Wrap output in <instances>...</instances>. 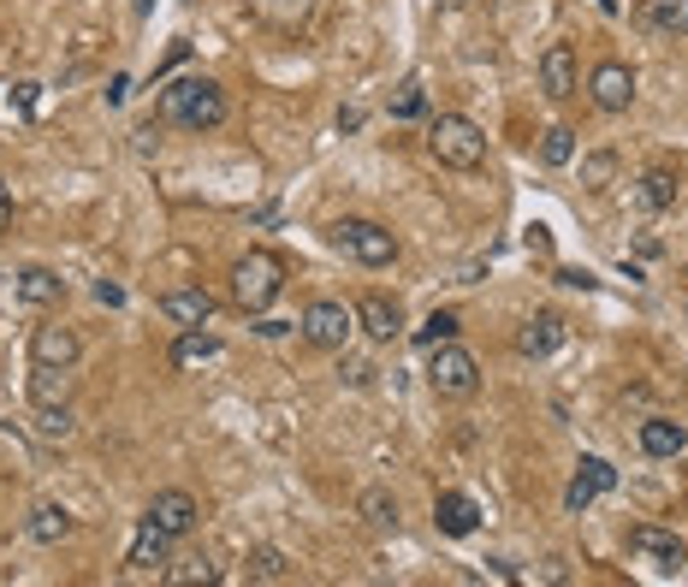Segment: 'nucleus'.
Listing matches in <instances>:
<instances>
[{
    "label": "nucleus",
    "mask_w": 688,
    "mask_h": 587,
    "mask_svg": "<svg viewBox=\"0 0 688 587\" xmlns=\"http://www.w3.org/2000/svg\"><path fill=\"white\" fill-rule=\"evenodd\" d=\"M160 113L184 131H219L226 125V95H219L214 78H179L160 90Z\"/></svg>",
    "instance_id": "obj_1"
},
{
    "label": "nucleus",
    "mask_w": 688,
    "mask_h": 587,
    "mask_svg": "<svg viewBox=\"0 0 688 587\" xmlns=\"http://www.w3.org/2000/svg\"><path fill=\"white\" fill-rule=\"evenodd\" d=\"M280 291H285V261L273 249H250V256L232 261V303L244 315H261L268 303H280Z\"/></svg>",
    "instance_id": "obj_2"
},
{
    "label": "nucleus",
    "mask_w": 688,
    "mask_h": 587,
    "mask_svg": "<svg viewBox=\"0 0 688 587\" xmlns=\"http://www.w3.org/2000/svg\"><path fill=\"white\" fill-rule=\"evenodd\" d=\"M327 244L339 249V256H350L357 268H392V261H398V238H392L380 219H357V214L332 219Z\"/></svg>",
    "instance_id": "obj_3"
},
{
    "label": "nucleus",
    "mask_w": 688,
    "mask_h": 587,
    "mask_svg": "<svg viewBox=\"0 0 688 587\" xmlns=\"http://www.w3.org/2000/svg\"><path fill=\"white\" fill-rule=\"evenodd\" d=\"M428 149H433L439 167L475 172L481 160H487V137H481V125L463 120V113H439V120L428 125Z\"/></svg>",
    "instance_id": "obj_4"
},
{
    "label": "nucleus",
    "mask_w": 688,
    "mask_h": 587,
    "mask_svg": "<svg viewBox=\"0 0 688 587\" xmlns=\"http://www.w3.org/2000/svg\"><path fill=\"white\" fill-rule=\"evenodd\" d=\"M428 386H433V398H451V404L475 398V392H481L475 357H470V350H463L458 339L439 345V350H428Z\"/></svg>",
    "instance_id": "obj_5"
},
{
    "label": "nucleus",
    "mask_w": 688,
    "mask_h": 587,
    "mask_svg": "<svg viewBox=\"0 0 688 587\" xmlns=\"http://www.w3.org/2000/svg\"><path fill=\"white\" fill-rule=\"evenodd\" d=\"M350 332H357V309H345V303L320 297L303 309V339H309L315 350H345Z\"/></svg>",
    "instance_id": "obj_6"
},
{
    "label": "nucleus",
    "mask_w": 688,
    "mask_h": 587,
    "mask_svg": "<svg viewBox=\"0 0 688 587\" xmlns=\"http://www.w3.org/2000/svg\"><path fill=\"white\" fill-rule=\"evenodd\" d=\"M629 552L647 557L658 576H683V564H688V546H683V540L665 534V528H653V522H635V528H629Z\"/></svg>",
    "instance_id": "obj_7"
},
{
    "label": "nucleus",
    "mask_w": 688,
    "mask_h": 587,
    "mask_svg": "<svg viewBox=\"0 0 688 587\" xmlns=\"http://www.w3.org/2000/svg\"><path fill=\"white\" fill-rule=\"evenodd\" d=\"M588 95H594L599 113H629L635 108V71L623 60H599L594 78H588Z\"/></svg>",
    "instance_id": "obj_8"
},
{
    "label": "nucleus",
    "mask_w": 688,
    "mask_h": 587,
    "mask_svg": "<svg viewBox=\"0 0 688 587\" xmlns=\"http://www.w3.org/2000/svg\"><path fill=\"white\" fill-rule=\"evenodd\" d=\"M172 564V534L160 522L143 517L137 522V534H131V552H125V569L131 576H155V569H167Z\"/></svg>",
    "instance_id": "obj_9"
},
{
    "label": "nucleus",
    "mask_w": 688,
    "mask_h": 587,
    "mask_svg": "<svg viewBox=\"0 0 688 587\" xmlns=\"http://www.w3.org/2000/svg\"><path fill=\"white\" fill-rule=\"evenodd\" d=\"M611 487H618V469H611L606 458H582L576 475H569V487H564V510H569V517H582V510H588L599 493H611Z\"/></svg>",
    "instance_id": "obj_10"
},
{
    "label": "nucleus",
    "mask_w": 688,
    "mask_h": 587,
    "mask_svg": "<svg viewBox=\"0 0 688 587\" xmlns=\"http://www.w3.org/2000/svg\"><path fill=\"white\" fill-rule=\"evenodd\" d=\"M196 517H202V505H196V498H190L184 487H167V493L149 498V522H160L172 540H184L190 528H196Z\"/></svg>",
    "instance_id": "obj_11"
},
{
    "label": "nucleus",
    "mask_w": 688,
    "mask_h": 587,
    "mask_svg": "<svg viewBox=\"0 0 688 587\" xmlns=\"http://www.w3.org/2000/svg\"><path fill=\"white\" fill-rule=\"evenodd\" d=\"M83 345L71 327H36L31 332V362H42V369H78Z\"/></svg>",
    "instance_id": "obj_12"
},
{
    "label": "nucleus",
    "mask_w": 688,
    "mask_h": 587,
    "mask_svg": "<svg viewBox=\"0 0 688 587\" xmlns=\"http://www.w3.org/2000/svg\"><path fill=\"white\" fill-rule=\"evenodd\" d=\"M160 315H167L172 327H208V320H214V297L202 285H179V291L160 297Z\"/></svg>",
    "instance_id": "obj_13"
},
{
    "label": "nucleus",
    "mask_w": 688,
    "mask_h": 587,
    "mask_svg": "<svg viewBox=\"0 0 688 587\" xmlns=\"http://www.w3.org/2000/svg\"><path fill=\"white\" fill-rule=\"evenodd\" d=\"M540 83H546L552 101H569L582 90L576 83V48H569V42H552V48L540 54Z\"/></svg>",
    "instance_id": "obj_14"
},
{
    "label": "nucleus",
    "mask_w": 688,
    "mask_h": 587,
    "mask_svg": "<svg viewBox=\"0 0 688 587\" xmlns=\"http://www.w3.org/2000/svg\"><path fill=\"white\" fill-rule=\"evenodd\" d=\"M433 528H439V534H451V540L475 534V528H481V505H475L470 493H439L433 498Z\"/></svg>",
    "instance_id": "obj_15"
},
{
    "label": "nucleus",
    "mask_w": 688,
    "mask_h": 587,
    "mask_svg": "<svg viewBox=\"0 0 688 587\" xmlns=\"http://www.w3.org/2000/svg\"><path fill=\"white\" fill-rule=\"evenodd\" d=\"M357 327L369 332L374 345H392V339L404 332V309H398L392 297H362V303H357Z\"/></svg>",
    "instance_id": "obj_16"
},
{
    "label": "nucleus",
    "mask_w": 688,
    "mask_h": 587,
    "mask_svg": "<svg viewBox=\"0 0 688 587\" xmlns=\"http://www.w3.org/2000/svg\"><path fill=\"white\" fill-rule=\"evenodd\" d=\"M256 7V19L268 24V31H280V36H297L303 24L315 19V7L320 0H250Z\"/></svg>",
    "instance_id": "obj_17"
},
{
    "label": "nucleus",
    "mask_w": 688,
    "mask_h": 587,
    "mask_svg": "<svg viewBox=\"0 0 688 587\" xmlns=\"http://www.w3.org/2000/svg\"><path fill=\"white\" fill-rule=\"evenodd\" d=\"M635 439H641L647 458H683V451H688V428H683V421H665V416H647L635 428Z\"/></svg>",
    "instance_id": "obj_18"
},
{
    "label": "nucleus",
    "mask_w": 688,
    "mask_h": 587,
    "mask_svg": "<svg viewBox=\"0 0 688 587\" xmlns=\"http://www.w3.org/2000/svg\"><path fill=\"white\" fill-rule=\"evenodd\" d=\"M357 517L369 534H398V522H404V510H398V498H392L386 487H369L357 498Z\"/></svg>",
    "instance_id": "obj_19"
},
{
    "label": "nucleus",
    "mask_w": 688,
    "mask_h": 587,
    "mask_svg": "<svg viewBox=\"0 0 688 587\" xmlns=\"http://www.w3.org/2000/svg\"><path fill=\"white\" fill-rule=\"evenodd\" d=\"M564 345V320L559 315H534V320H522V332H517V350L522 357H552V350Z\"/></svg>",
    "instance_id": "obj_20"
},
{
    "label": "nucleus",
    "mask_w": 688,
    "mask_h": 587,
    "mask_svg": "<svg viewBox=\"0 0 688 587\" xmlns=\"http://www.w3.org/2000/svg\"><path fill=\"white\" fill-rule=\"evenodd\" d=\"M214 357H219V339L202 327H184L179 339H172V369H184V374H196L202 362H214Z\"/></svg>",
    "instance_id": "obj_21"
},
{
    "label": "nucleus",
    "mask_w": 688,
    "mask_h": 587,
    "mask_svg": "<svg viewBox=\"0 0 688 587\" xmlns=\"http://www.w3.org/2000/svg\"><path fill=\"white\" fill-rule=\"evenodd\" d=\"M12 291H19V303H24V309H48V303H60L66 279H60V273H48V268H24Z\"/></svg>",
    "instance_id": "obj_22"
},
{
    "label": "nucleus",
    "mask_w": 688,
    "mask_h": 587,
    "mask_svg": "<svg viewBox=\"0 0 688 587\" xmlns=\"http://www.w3.org/2000/svg\"><path fill=\"white\" fill-rule=\"evenodd\" d=\"M635 202H641L647 214H665L670 202H677V172H670V167H647V172L635 179Z\"/></svg>",
    "instance_id": "obj_23"
},
{
    "label": "nucleus",
    "mask_w": 688,
    "mask_h": 587,
    "mask_svg": "<svg viewBox=\"0 0 688 587\" xmlns=\"http://www.w3.org/2000/svg\"><path fill=\"white\" fill-rule=\"evenodd\" d=\"M24 528H31L36 546H60V540L71 534V510H66V505H36Z\"/></svg>",
    "instance_id": "obj_24"
},
{
    "label": "nucleus",
    "mask_w": 688,
    "mask_h": 587,
    "mask_svg": "<svg viewBox=\"0 0 688 587\" xmlns=\"http://www.w3.org/2000/svg\"><path fill=\"white\" fill-rule=\"evenodd\" d=\"M71 398V369H42V362H31V404H66Z\"/></svg>",
    "instance_id": "obj_25"
},
{
    "label": "nucleus",
    "mask_w": 688,
    "mask_h": 587,
    "mask_svg": "<svg viewBox=\"0 0 688 587\" xmlns=\"http://www.w3.org/2000/svg\"><path fill=\"white\" fill-rule=\"evenodd\" d=\"M244 576L250 582H291L297 569H291V557L280 546H256L250 557H244Z\"/></svg>",
    "instance_id": "obj_26"
},
{
    "label": "nucleus",
    "mask_w": 688,
    "mask_h": 587,
    "mask_svg": "<svg viewBox=\"0 0 688 587\" xmlns=\"http://www.w3.org/2000/svg\"><path fill=\"white\" fill-rule=\"evenodd\" d=\"M618 167H623V160L611 155V149H599V155H582V184H588L594 196H599V190H611V184H618Z\"/></svg>",
    "instance_id": "obj_27"
},
{
    "label": "nucleus",
    "mask_w": 688,
    "mask_h": 587,
    "mask_svg": "<svg viewBox=\"0 0 688 587\" xmlns=\"http://www.w3.org/2000/svg\"><path fill=\"white\" fill-rule=\"evenodd\" d=\"M647 24L665 36H688V0H647Z\"/></svg>",
    "instance_id": "obj_28"
},
{
    "label": "nucleus",
    "mask_w": 688,
    "mask_h": 587,
    "mask_svg": "<svg viewBox=\"0 0 688 587\" xmlns=\"http://www.w3.org/2000/svg\"><path fill=\"white\" fill-rule=\"evenodd\" d=\"M409 339H416L421 350H439V345H451V339H458V315H451V309H433V315L421 320L416 332H409Z\"/></svg>",
    "instance_id": "obj_29"
},
{
    "label": "nucleus",
    "mask_w": 688,
    "mask_h": 587,
    "mask_svg": "<svg viewBox=\"0 0 688 587\" xmlns=\"http://www.w3.org/2000/svg\"><path fill=\"white\" fill-rule=\"evenodd\" d=\"M31 428H36L42 445H60V439H71V409H66V404H42Z\"/></svg>",
    "instance_id": "obj_30"
},
{
    "label": "nucleus",
    "mask_w": 688,
    "mask_h": 587,
    "mask_svg": "<svg viewBox=\"0 0 688 587\" xmlns=\"http://www.w3.org/2000/svg\"><path fill=\"white\" fill-rule=\"evenodd\" d=\"M540 160H546V167H569V160H576V131L569 125L540 131Z\"/></svg>",
    "instance_id": "obj_31"
},
{
    "label": "nucleus",
    "mask_w": 688,
    "mask_h": 587,
    "mask_svg": "<svg viewBox=\"0 0 688 587\" xmlns=\"http://www.w3.org/2000/svg\"><path fill=\"white\" fill-rule=\"evenodd\" d=\"M392 120H421V113H428V90H421V78H404L398 90H392Z\"/></svg>",
    "instance_id": "obj_32"
},
{
    "label": "nucleus",
    "mask_w": 688,
    "mask_h": 587,
    "mask_svg": "<svg viewBox=\"0 0 688 587\" xmlns=\"http://www.w3.org/2000/svg\"><path fill=\"white\" fill-rule=\"evenodd\" d=\"M172 587H196V582H219V564L214 557H184V564H167L160 569Z\"/></svg>",
    "instance_id": "obj_33"
},
{
    "label": "nucleus",
    "mask_w": 688,
    "mask_h": 587,
    "mask_svg": "<svg viewBox=\"0 0 688 587\" xmlns=\"http://www.w3.org/2000/svg\"><path fill=\"white\" fill-rule=\"evenodd\" d=\"M522 249H529V256H552V232L546 226H529V232H522Z\"/></svg>",
    "instance_id": "obj_34"
},
{
    "label": "nucleus",
    "mask_w": 688,
    "mask_h": 587,
    "mask_svg": "<svg viewBox=\"0 0 688 587\" xmlns=\"http://www.w3.org/2000/svg\"><path fill=\"white\" fill-rule=\"evenodd\" d=\"M559 285H569V291H594V273H588V268H559Z\"/></svg>",
    "instance_id": "obj_35"
},
{
    "label": "nucleus",
    "mask_w": 688,
    "mask_h": 587,
    "mask_svg": "<svg viewBox=\"0 0 688 587\" xmlns=\"http://www.w3.org/2000/svg\"><path fill=\"white\" fill-rule=\"evenodd\" d=\"M7 232H12V184L0 179V238H7Z\"/></svg>",
    "instance_id": "obj_36"
},
{
    "label": "nucleus",
    "mask_w": 688,
    "mask_h": 587,
    "mask_svg": "<svg viewBox=\"0 0 688 587\" xmlns=\"http://www.w3.org/2000/svg\"><path fill=\"white\" fill-rule=\"evenodd\" d=\"M339 374L350 380V386H369V380H374V369H369V362H345Z\"/></svg>",
    "instance_id": "obj_37"
},
{
    "label": "nucleus",
    "mask_w": 688,
    "mask_h": 587,
    "mask_svg": "<svg viewBox=\"0 0 688 587\" xmlns=\"http://www.w3.org/2000/svg\"><path fill=\"white\" fill-rule=\"evenodd\" d=\"M95 303H108V309H120V303H125V291H120V285H108V279H101V285H95Z\"/></svg>",
    "instance_id": "obj_38"
},
{
    "label": "nucleus",
    "mask_w": 688,
    "mask_h": 587,
    "mask_svg": "<svg viewBox=\"0 0 688 587\" xmlns=\"http://www.w3.org/2000/svg\"><path fill=\"white\" fill-rule=\"evenodd\" d=\"M149 149H160V131L143 125V131H137V155H149Z\"/></svg>",
    "instance_id": "obj_39"
},
{
    "label": "nucleus",
    "mask_w": 688,
    "mask_h": 587,
    "mask_svg": "<svg viewBox=\"0 0 688 587\" xmlns=\"http://www.w3.org/2000/svg\"><path fill=\"white\" fill-rule=\"evenodd\" d=\"M125 95H131V78H113V83H108V101H113V108H120Z\"/></svg>",
    "instance_id": "obj_40"
},
{
    "label": "nucleus",
    "mask_w": 688,
    "mask_h": 587,
    "mask_svg": "<svg viewBox=\"0 0 688 587\" xmlns=\"http://www.w3.org/2000/svg\"><path fill=\"white\" fill-rule=\"evenodd\" d=\"M362 125V108H339V131H357Z\"/></svg>",
    "instance_id": "obj_41"
},
{
    "label": "nucleus",
    "mask_w": 688,
    "mask_h": 587,
    "mask_svg": "<svg viewBox=\"0 0 688 587\" xmlns=\"http://www.w3.org/2000/svg\"><path fill=\"white\" fill-rule=\"evenodd\" d=\"M439 7H445V12H458V7H470V0H439Z\"/></svg>",
    "instance_id": "obj_42"
},
{
    "label": "nucleus",
    "mask_w": 688,
    "mask_h": 587,
    "mask_svg": "<svg viewBox=\"0 0 688 587\" xmlns=\"http://www.w3.org/2000/svg\"><path fill=\"white\" fill-rule=\"evenodd\" d=\"M623 7V0H599V12H618Z\"/></svg>",
    "instance_id": "obj_43"
}]
</instances>
